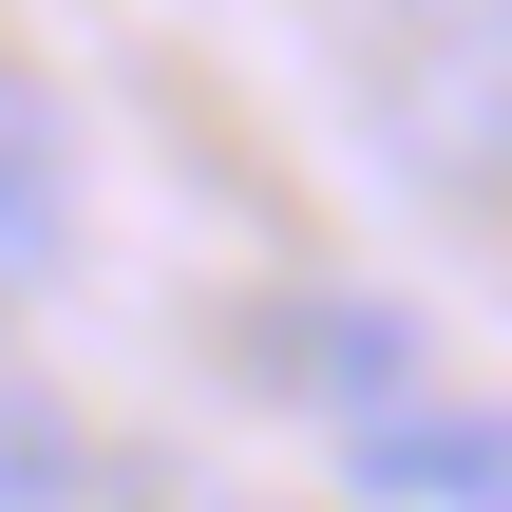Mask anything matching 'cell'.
Masks as SVG:
<instances>
[{"mask_svg":"<svg viewBox=\"0 0 512 512\" xmlns=\"http://www.w3.org/2000/svg\"><path fill=\"white\" fill-rule=\"evenodd\" d=\"M342 475H361V512H512V399H399L380 437H342Z\"/></svg>","mask_w":512,"mask_h":512,"instance_id":"3","label":"cell"},{"mask_svg":"<svg viewBox=\"0 0 512 512\" xmlns=\"http://www.w3.org/2000/svg\"><path fill=\"white\" fill-rule=\"evenodd\" d=\"M380 152L456 209H512V0H399L380 19Z\"/></svg>","mask_w":512,"mask_h":512,"instance_id":"1","label":"cell"},{"mask_svg":"<svg viewBox=\"0 0 512 512\" xmlns=\"http://www.w3.org/2000/svg\"><path fill=\"white\" fill-rule=\"evenodd\" d=\"M76 494H95V418L38 361H0V512H76Z\"/></svg>","mask_w":512,"mask_h":512,"instance_id":"5","label":"cell"},{"mask_svg":"<svg viewBox=\"0 0 512 512\" xmlns=\"http://www.w3.org/2000/svg\"><path fill=\"white\" fill-rule=\"evenodd\" d=\"M247 342H266L247 380H266V399H304V418H342V437H380L399 399H437V380H456V361L418 342V304H380V285H285Z\"/></svg>","mask_w":512,"mask_h":512,"instance_id":"2","label":"cell"},{"mask_svg":"<svg viewBox=\"0 0 512 512\" xmlns=\"http://www.w3.org/2000/svg\"><path fill=\"white\" fill-rule=\"evenodd\" d=\"M57 247H76V114H57V76L0 57V266L38 285Z\"/></svg>","mask_w":512,"mask_h":512,"instance_id":"4","label":"cell"}]
</instances>
